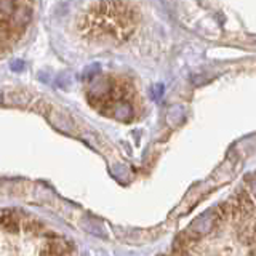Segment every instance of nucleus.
<instances>
[{
	"instance_id": "nucleus-1",
	"label": "nucleus",
	"mask_w": 256,
	"mask_h": 256,
	"mask_svg": "<svg viewBox=\"0 0 256 256\" xmlns=\"http://www.w3.org/2000/svg\"><path fill=\"white\" fill-rule=\"evenodd\" d=\"M138 23V10L128 0H98L78 23V30L91 42H125Z\"/></svg>"
},
{
	"instance_id": "nucleus-2",
	"label": "nucleus",
	"mask_w": 256,
	"mask_h": 256,
	"mask_svg": "<svg viewBox=\"0 0 256 256\" xmlns=\"http://www.w3.org/2000/svg\"><path fill=\"white\" fill-rule=\"evenodd\" d=\"M111 117L117 119L120 122H130L133 117H135V109H133V104L130 102V100H124L115 102L114 106L109 107V111L106 112Z\"/></svg>"
},
{
	"instance_id": "nucleus-3",
	"label": "nucleus",
	"mask_w": 256,
	"mask_h": 256,
	"mask_svg": "<svg viewBox=\"0 0 256 256\" xmlns=\"http://www.w3.org/2000/svg\"><path fill=\"white\" fill-rule=\"evenodd\" d=\"M20 3V0H0V32L5 30L8 20L15 13V10Z\"/></svg>"
},
{
	"instance_id": "nucleus-4",
	"label": "nucleus",
	"mask_w": 256,
	"mask_h": 256,
	"mask_svg": "<svg viewBox=\"0 0 256 256\" xmlns=\"http://www.w3.org/2000/svg\"><path fill=\"white\" fill-rule=\"evenodd\" d=\"M21 223H23V218L15 215V213L11 211L0 213V228H3L5 230H8V232H18V230H21Z\"/></svg>"
}]
</instances>
